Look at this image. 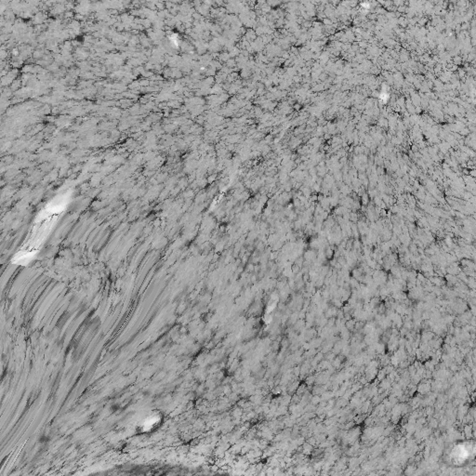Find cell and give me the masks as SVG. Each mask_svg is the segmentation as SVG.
<instances>
[{"label": "cell", "mask_w": 476, "mask_h": 476, "mask_svg": "<svg viewBox=\"0 0 476 476\" xmlns=\"http://www.w3.org/2000/svg\"><path fill=\"white\" fill-rule=\"evenodd\" d=\"M473 453H474V447H470L468 445L466 446L460 445L453 449L451 453V460L455 463H463L469 460L471 455Z\"/></svg>", "instance_id": "6da1fadb"}, {"label": "cell", "mask_w": 476, "mask_h": 476, "mask_svg": "<svg viewBox=\"0 0 476 476\" xmlns=\"http://www.w3.org/2000/svg\"><path fill=\"white\" fill-rule=\"evenodd\" d=\"M161 416L159 415L158 412H153L147 418L144 419L140 425H139V431L141 433H148L151 432L154 429L157 428V426L160 424L161 422Z\"/></svg>", "instance_id": "7a4b0ae2"}]
</instances>
